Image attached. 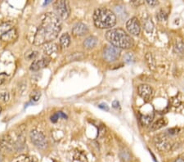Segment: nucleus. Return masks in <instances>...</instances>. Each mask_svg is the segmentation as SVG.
<instances>
[{"mask_svg": "<svg viewBox=\"0 0 184 162\" xmlns=\"http://www.w3.org/2000/svg\"><path fill=\"white\" fill-rule=\"evenodd\" d=\"M74 158H75L76 160L79 161L88 162L87 161V158H86V156L84 155V153H82V152H79V153H77V154L74 156Z\"/></svg>", "mask_w": 184, "mask_h": 162, "instance_id": "27", "label": "nucleus"}, {"mask_svg": "<svg viewBox=\"0 0 184 162\" xmlns=\"http://www.w3.org/2000/svg\"><path fill=\"white\" fill-rule=\"evenodd\" d=\"M147 3L151 7H155V6H156L159 3L158 1H156V0H147Z\"/></svg>", "mask_w": 184, "mask_h": 162, "instance_id": "31", "label": "nucleus"}, {"mask_svg": "<svg viewBox=\"0 0 184 162\" xmlns=\"http://www.w3.org/2000/svg\"><path fill=\"white\" fill-rule=\"evenodd\" d=\"M108 42L119 49H128L133 46V39L129 34L120 28L110 29L106 33Z\"/></svg>", "mask_w": 184, "mask_h": 162, "instance_id": "2", "label": "nucleus"}, {"mask_svg": "<svg viewBox=\"0 0 184 162\" xmlns=\"http://www.w3.org/2000/svg\"><path fill=\"white\" fill-rule=\"evenodd\" d=\"M137 92L139 96L145 101H150L154 96V90L150 85L147 84L139 85L137 88Z\"/></svg>", "mask_w": 184, "mask_h": 162, "instance_id": "10", "label": "nucleus"}, {"mask_svg": "<svg viewBox=\"0 0 184 162\" xmlns=\"http://www.w3.org/2000/svg\"><path fill=\"white\" fill-rule=\"evenodd\" d=\"M178 130H179L178 129H170L167 130V132H168V134H170V135H174V134H176L178 133L177 132Z\"/></svg>", "mask_w": 184, "mask_h": 162, "instance_id": "32", "label": "nucleus"}, {"mask_svg": "<svg viewBox=\"0 0 184 162\" xmlns=\"http://www.w3.org/2000/svg\"><path fill=\"white\" fill-rule=\"evenodd\" d=\"M174 51L179 54H184V43L181 40H176L174 43Z\"/></svg>", "mask_w": 184, "mask_h": 162, "instance_id": "21", "label": "nucleus"}, {"mask_svg": "<svg viewBox=\"0 0 184 162\" xmlns=\"http://www.w3.org/2000/svg\"><path fill=\"white\" fill-rule=\"evenodd\" d=\"M3 156L2 152H0V162L3 161Z\"/></svg>", "mask_w": 184, "mask_h": 162, "instance_id": "34", "label": "nucleus"}, {"mask_svg": "<svg viewBox=\"0 0 184 162\" xmlns=\"http://www.w3.org/2000/svg\"><path fill=\"white\" fill-rule=\"evenodd\" d=\"M120 49L114 47L112 45H106L103 49V57L106 61L113 62L120 58Z\"/></svg>", "mask_w": 184, "mask_h": 162, "instance_id": "7", "label": "nucleus"}, {"mask_svg": "<svg viewBox=\"0 0 184 162\" xmlns=\"http://www.w3.org/2000/svg\"><path fill=\"white\" fill-rule=\"evenodd\" d=\"M1 111H2V108H1V106H0V114H1Z\"/></svg>", "mask_w": 184, "mask_h": 162, "instance_id": "35", "label": "nucleus"}, {"mask_svg": "<svg viewBox=\"0 0 184 162\" xmlns=\"http://www.w3.org/2000/svg\"><path fill=\"white\" fill-rule=\"evenodd\" d=\"M54 7V11H55V14L62 20H66L68 18L70 15V6L69 3L67 1H56L53 3Z\"/></svg>", "mask_w": 184, "mask_h": 162, "instance_id": "6", "label": "nucleus"}, {"mask_svg": "<svg viewBox=\"0 0 184 162\" xmlns=\"http://www.w3.org/2000/svg\"><path fill=\"white\" fill-rule=\"evenodd\" d=\"M17 37V31L11 21L3 22L0 25V40L7 43L13 42Z\"/></svg>", "mask_w": 184, "mask_h": 162, "instance_id": "4", "label": "nucleus"}, {"mask_svg": "<svg viewBox=\"0 0 184 162\" xmlns=\"http://www.w3.org/2000/svg\"><path fill=\"white\" fill-rule=\"evenodd\" d=\"M174 162H184V152L180 154L179 157L174 160Z\"/></svg>", "mask_w": 184, "mask_h": 162, "instance_id": "29", "label": "nucleus"}, {"mask_svg": "<svg viewBox=\"0 0 184 162\" xmlns=\"http://www.w3.org/2000/svg\"><path fill=\"white\" fill-rule=\"evenodd\" d=\"M97 43V39L93 36H89L88 37L84 42V46L86 48H93L94 47Z\"/></svg>", "mask_w": 184, "mask_h": 162, "instance_id": "18", "label": "nucleus"}, {"mask_svg": "<svg viewBox=\"0 0 184 162\" xmlns=\"http://www.w3.org/2000/svg\"><path fill=\"white\" fill-rule=\"evenodd\" d=\"M142 25H143V28L145 29V31L147 32H152L153 29H154V24H153L151 18L147 17L146 19L143 20V22H142Z\"/></svg>", "mask_w": 184, "mask_h": 162, "instance_id": "19", "label": "nucleus"}, {"mask_svg": "<svg viewBox=\"0 0 184 162\" xmlns=\"http://www.w3.org/2000/svg\"><path fill=\"white\" fill-rule=\"evenodd\" d=\"M38 55H39L38 51L34 50V49H30V50H28L25 52V58L27 61H33V60L36 59Z\"/></svg>", "mask_w": 184, "mask_h": 162, "instance_id": "20", "label": "nucleus"}, {"mask_svg": "<svg viewBox=\"0 0 184 162\" xmlns=\"http://www.w3.org/2000/svg\"><path fill=\"white\" fill-rule=\"evenodd\" d=\"M93 22L99 29H110L116 24V16L110 9L100 7L94 11Z\"/></svg>", "mask_w": 184, "mask_h": 162, "instance_id": "3", "label": "nucleus"}, {"mask_svg": "<svg viewBox=\"0 0 184 162\" xmlns=\"http://www.w3.org/2000/svg\"><path fill=\"white\" fill-rule=\"evenodd\" d=\"M43 52H44V53L46 55L49 56V55H52L53 53L57 52L58 47L57 45V43H47L43 44Z\"/></svg>", "mask_w": 184, "mask_h": 162, "instance_id": "13", "label": "nucleus"}, {"mask_svg": "<svg viewBox=\"0 0 184 162\" xmlns=\"http://www.w3.org/2000/svg\"><path fill=\"white\" fill-rule=\"evenodd\" d=\"M70 43V37L67 33H65L60 37V45L62 48L68 47Z\"/></svg>", "mask_w": 184, "mask_h": 162, "instance_id": "17", "label": "nucleus"}, {"mask_svg": "<svg viewBox=\"0 0 184 162\" xmlns=\"http://www.w3.org/2000/svg\"><path fill=\"white\" fill-rule=\"evenodd\" d=\"M156 17H157V19L160 21H164L167 20L168 15H167V13L165 12V11L160 10L159 12H158L157 15H156Z\"/></svg>", "mask_w": 184, "mask_h": 162, "instance_id": "24", "label": "nucleus"}, {"mask_svg": "<svg viewBox=\"0 0 184 162\" xmlns=\"http://www.w3.org/2000/svg\"><path fill=\"white\" fill-rule=\"evenodd\" d=\"M10 99V94L8 92H1L0 93V101L3 102H7Z\"/></svg>", "mask_w": 184, "mask_h": 162, "instance_id": "25", "label": "nucleus"}, {"mask_svg": "<svg viewBox=\"0 0 184 162\" xmlns=\"http://www.w3.org/2000/svg\"><path fill=\"white\" fill-rule=\"evenodd\" d=\"M98 107L101 108V109H102V110H106V111H109V110H110V109H109V106L106 104V103H101V104H100L98 106Z\"/></svg>", "mask_w": 184, "mask_h": 162, "instance_id": "30", "label": "nucleus"}, {"mask_svg": "<svg viewBox=\"0 0 184 162\" xmlns=\"http://www.w3.org/2000/svg\"><path fill=\"white\" fill-rule=\"evenodd\" d=\"M112 106H113L114 108H118V107H120V102H119L117 100H115V101L112 102Z\"/></svg>", "mask_w": 184, "mask_h": 162, "instance_id": "33", "label": "nucleus"}, {"mask_svg": "<svg viewBox=\"0 0 184 162\" xmlns=\"http://www.w3.org/2000/svg\"><path fill=\"white\" fill-rule=\"evenodd\" d=\"M16 162H38V160L34 156H22Z\"/></svg>", "mask_w": 184, "mask_h": 162, "instance_id": "22", "label": "nucleus"}, {"mask_svg": "<svg viewBox=\"0 0 184 162\" xmlns=\"http://www.w3.org/2000/svg\"><path fill=\"white\" fill-rule=\"evenodd\" d=\"M60 118H67V115L64 114L63 112H62V111H58L51 117V120L53 123H56L58 119H60Z\"/></svg>", "mask_w": 184, "mask_h": 162, "instance_id": "23", "label": "nucleus"}, {"mask_svg": "<svg viewBox=\"0 0 184 162\" xmlns=\"http://www.w3.org/2000/svg\"><path fill=\"white\" fill-rule=\"evenodd\" d=\"M155 145L161 152H168L171 148V143L168 139V137L164 134H160L154 138Z\"/></svg>", "mask_w": 184, "mask_h": 162, "instance_id": "8", "label": "nucleus"}, {"mask_svg": "<svg viewBox=\"0 0 184 162\" xmlns=\"http://www.w3.org/2000/svg\"><path fill=\"white\" fill-rule=\"evenodd\" d=\"M126 29L129 34L133 35H138L141 31V25L137 17H132L127 21Z\"/></svg>", "mask_w": 184, "mask_h": 162, "instance_id": "9", "label": "nucleus"}, {"mask_svg": "<svg viewBox=\"0 0 184 162\" xmlns=\"http://www.w3.org/2000/svg\"><path fill=\"white\" fill-rule=\"evenodd\" d=\"M49 62H50L49 58H41V59H39V60L34 61V62H32L31 65H30V69L31 70H33V71H38V70H42V69L45 68L46 66H47Z\"/></svg>", "mask_w": 184, "mask_h": 162, "instance_id": "11", "label": "nucleus"}, {"mask_svg": "<svg viewBox=\"0 0 184 162\" xmlns=\"http://www.w3.org/2000/svg\"><path fill=\"white\" fill-rule=\"evenodd\" d=\"M154 119V113H150L147 115H140V122L143 126L150 125Z\"/></svg>", "mask_w": 184, "mask_h": 162, "instance_id": "15", "label": "nucleus"}, {"mask_svg": "<svg viewBox=\"0 0 184 162\" xmlns=\"http://www.w3.org/2000/svg\"><path fill=\"white\" fill-rule=\"evenodd\" d=\"M145 59H146V62H147V66H149V68L151 70H156V60H155V58L152 55V52H147L145 56Z\"/></svg>", "mask_w": 184, "mask_h": 162, "instance_id": "14", "label": "nucleus"}, {"mask_svg": "<svg viewBox=\"0 0 184 162\" xmlns=\"http://www.w3.org/2000/svg\"><path fill=\"white\" fill-rule=\"evenodd\" d=\"M53 162H58V161H55V160H54V161H53Z\"/></svg>", "mask_w": 184, "mask_h": 162, "instance_id": "36", "label": "nucleus"}, {"mask_svg": "<svg viewBox=\"0 0 184 162\" xmlns=\"http://www.w3.org/2000/svg\"><path fill=\"white\" fill-rule=\"evenodd\" d=\"M167 125V120H165L164 118H160L158 120H156L155 123H153L152 125H151V130L152 131H156L163 128L164 126H165Z\"/></svg>", "mask_w": 184, "mask_h": 162, "instance_id": "16", "label": "nucleus"}, {"mask_svg": "<svg viewBox=\"0 0 184 162\" xmlns=\"http://www.w3.org/2000/svg\"><path fill=\"white\" fill-rule=\"evenodd\" d=\"M124 62H125L130 63L134 60V57H133V53H131V52H129V53H127L126 55L124 56Z\"/></svg>", "mask_w": 184, "mask_h": 162, "instance_id": "28", "label": "nucleus"}, {"mask_svg": "<svg viewBox=\"0 0 184 162\" xmlns=\"http://www.w3.org/2000/svg\"><path fill=\"white\" fill-rule=\"evenodd\" d=\"M89 32V28L82 22L77 23L72 29V34L74 36H83Z\"/></svg>", "mask_w": 184, "mask_h": 162, "instance_id": "12", "label": "nucleus"}, {"mask_svg": "<svg viewBox=\"0 0 184 162\" xmlns=\"http://www.w3.org/2000/svg\"><path fill=\"white\" fill-rule=\"evenodd\" d=\"M41 96V93L39 91H34L30 94V99L34 102H37L40 98Z\"/></svg>", "mask_w": 184, "mask_h": 162, "instance_id": "26", "label": "nucleus"}, {"mask_svg": "<svg viewBox=\"0 0 184 162\" xmlns=\"http://www.w3.org/2000/svg\"><path fill=\"white\" fill-rule=\"evenodd\" d=\"M30 138L33 144L38 148L43 149L47 146V138L42 131L39 130L37 129H33L30 132Z\"/></svg>", "mask_w": 184, "mask_h": 162, "instance_id": "5", "label": "nucleus"}, {"mask_svg": "<svg viewBox=\"0 0 184 162\" xmlns=\"http://www.w3.org/2000/svg\"><path fill=\"white\" fill-rule=\"evenodd\" d=\"M62 30V21L55 13L47 12L43 14L41 23L34 35L33 43L34 45H43L52 42Z\"/></svg>", "mask_w": 184, "mask_h": 162, "instance_id": "1", "label": "nucleus"}]
</instances>
